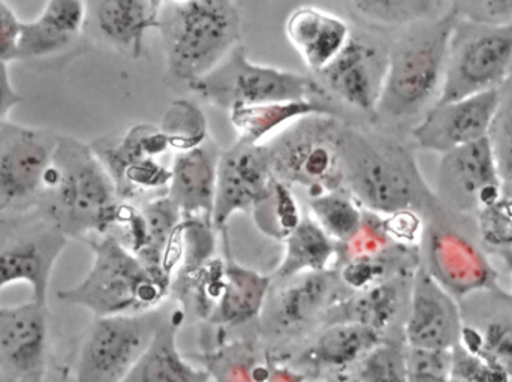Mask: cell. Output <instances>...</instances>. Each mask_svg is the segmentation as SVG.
I'll return each instance as SVG.
<instances>
[{"label":"cell","mask_w":512,"mask_h":382,"mask_svg":"<svg viewBox=\"0 0 512 382\" xmlns=\"http://www.w3.org/2000/svg\"><path fill=\"white\" fill-rule=\"evenodd\" d=\"M122 204L92 144L59 134L39 215L68 240L89 242L111 233Z\"/></svg>","instance_id":"2"},{"label":"cell","mask_w":512,"mask_h":382,"mask_svg":"<svg viewBox=\"0 0 512 382\" xmlns=\"http://www.w3.org/2000/svg\"><path fill=\"white\" fill-rule=\"evenodd\" d=\"M221 234L225 251L224 282L218 303L207 321L219 327L243 326L261 317L273 278L237 263L230 251L227 231Z\"/></svg>","instance_id":"25"},{"label":"cell","mask_w":512,"mask_h":382,"mask_svg":"<svg viewBox=\"0 0 512 382\" xmlns=\"http://www.w3.org/2000/svg\"><path fill=\"white\" fill-rule=\"evenodd\" d=\"M86 243L93 252L92 267L83 281L57 293L60 302L95 318L143 314L164 302L170 282L153 275L113 234Z\"/></svg>","instance_id":"5"},{"label":"cell","mask_w":512,"mask_h":382,"mask_svg":"<svg viewBox=\"0 0 512 382\" xmlns=\"http://www.w3.org/2000/svg\"><path fill=\"white\" fill-rule=\"evenodd\" d=\"M51 347L48 305L0 308V375L5 382H45Z\"/></svg>","instance_id":"17"},{"label":"cell","mask_w":512,"mask_h":382,"mask_svg":"<svg viewBox=\"0 0 512 382\" xmlns=\"http://www.w3.org/2000/svg\"><path fill=\"white\" fill-rule=\"evenodd\" d=\"M381 342H384V336L361 324H328L304 351L301 360L319 371H348Z\"/></svg>","instance_id":"28"},{"label":"cell","mask_w":512,"mask_h":382,"mask_svg":"<svg viewBox=\"0 0 512 382\" xmlns=\"http://www.w3.org/2000/svg\"><path fill=\"white\" fill-rule=\"evenodd\" d=\"M457 18L480 26L512 24V0H457L453 2Z\"/></svg>","instance_id":"42"},{"label":"cell","mask_w":512,"mask_h":382,"mask_svg":"<svg viewBox=\"0 0 512 382\" xmlns=\"http://www.w3.org/2000/svg\"><path fill=\"white\" fill-rule=\"evenodd\" d=\"M57 140L50 129L0 128V225L39 213Z\"/></svg>","instance_id":"10"},{"label":"cell","mask_w":512,"mask_h":382,"mask_svg":"<svg viewBox=\"0 0 512 382\" xmlns=\"http://www.w3.org/2000/svg\"><path fill=\"white\" fill-rule=\"evenodd\" d=\"M459 347L483 360L505 380L512 378L511 315H495L481 329L463 324Z\"/></svg>","instance_id":"32"},{"label":"cell","mask_w":512,"mask_h":382,"mask_svg":"<svg viewBox=\"0 0 512 382\" xmlns=\"http://www.w3.org/2000/svg\"><path fill=\"white\" fill-rule=\"evenodd\" d=\"M285 254L274 272L277 282L310 272H324L336 266L339 245L310 216L285 240Z\"/></svg>","instance_id":"30"},{"label":"cell","mask_w":512,"mask_h":382,"mask_svg":"<svg viewBox=\"0 0 512 382\" xmlns=\"http://www.w3.org/2000/svg\"><path fill=\"white\" fill-rule=\"evenodd\" d=\"M116 185L120 200L168 189L171 167L159 161L170 149L159 126L137 125L113 141L92 144Z\"/></svg>","instance_id":"15"},{"label":"cell","mask_w":512,"mask_h":382,"mask_svg":"<svg viewBox=\"0 0 512 382\" xmlns=\"http://www.w3.org/2000/svg\"><path fill=\"white\" fill-rule=\"evenodd\" d=\"M337 144L343 189L364 210L381 216L409 210L426 221L444 213L408 144L346 123Z\"/></svg>","instance_id":"1"},{"label":"cell","mask_w":512,"mask_h":382,"mask_svg":"<svg viewBox=\"0 0 512 382\" xmlns=\"http://www.w3.org/2000/svg\"><path fill=\"white\" fill-rule=\"evenodd\" d=\"M23 102L17 90L12 86L8 65L0 63V128L8 122L9 113Z\"/></svg>","instance_id":"45"},{"label":"cell","mask_w":512,"mask_h":382,"mask_svg":"<svg viewBox=\"0 0 512 382\" xmlns=\"http://www.w3.org/2000/svg\"><path fill=\"white\" fill-rule=\"evenodd\" d=\"M390 47L391 42L379 35L351 32L345 48L316 75V80L328 96H336L343 104L376 117L387 78Z\"/></svg>","instance_id":"14"},{"label":"cell","mask_w":512,"mask_h":382,"mask_svg":"<svg viewBox=\"0 0 512 382\" xmlns=\"http://www.w3.org/2000/svg\"><path fill=\"white\" fill-rule=\"evenodd\" d=\"M511 74L512 24L480 26L457 18L438 102L499 90Z\"/></svg>","instance_id":"9"},{"label":"cell","mask_w":512,"mask_h":382,"mask_svg":"<svg viewBox=\"0 0 512 382\" xmlns=\"http://www.w3.org/2000/svg\"><path fill=\"white\" fill-rule=\"evenodd\" d=\"M189 89L207 104L228 111L273 102L331 101L315 77L252 62L243 45L234 48L212 72L189 84Z\"/></svg>","instance_id":"6"},{"label":"cell","mask_w":512,"mask_h":382,"mask_svg":"<svg viewBox=\"0 0 512 382\" xmlns=\"http://www.w3.org/2000/svg\"><path fill=\"white\" fill-rule=\"evenodd\" d=\"M456 24V11L451 5L447 14L403 29L391 42L376 119L391 123L415 119L438 102Z\"/></svg>","instance_id":"3"},{"label":"cell","mask_w":512,"mask_h":382,"mask_svg":"<svg viewBox=\"0 0 512 382\" xmlns=\"http://www.w3.org/2000/svg\"><path fill=\"white\" fill-rule=\"evenodd\" d=\"M504 183L512 182V74L499 89V107L489 132Z\"/></svg>","instance_id":"40"},{"label":"cell","mask_w":512,"mask_h":382,"mask_svg":"<svg viewBox=\"0 0 512 382\" xmlns=\"http://www.w3.org/2000/svg\"><path fill=\"white\" fill-rule=\"evenodd\" d=\"M310 218L337 245H345L360 230L364 209L345 191L309 198Z\"/></svg>","instance_id":"33"},{"label":"cell","mask_w":512,"mask_h":382,"mask_svg":"<svg viewBox=\"0 0 512 382\" xmlns=\"http://www.w3.org/2000/svg\"><path fill=\"white\" fill-rule=\"evenodd\" d=\"M265 382H306V377L301 372L288 368V366L279 365L276 362H268Z\"/></svg>","instance_id":"46"},{"label":"cell","mask_w":512,"mask_h":382,"mask_svg":"<svg viewBox=\"0 0 512 382\" xmlns=\"http://www.w3.org/2000/svg\"><path fill=\"white\" fill-rule=\"evenodd\" d=\"M499 107V90L433 105L411 129L418 149L445 153L489 138Z\"/></svg>","instance_id":"18"},{"label":"cell","mask_w":512,"mask_h":382,"mask_svg":"<svg viewBox=\"0 0 512 382\" xmlns=\"http://www.w3.org/2000/svg\"><path fill=\"white\" fill-rule=\"evenodd\" d=\"M385 228L391 243L400 248L420 249L426 233L427 221L415 212H397L384 216Z\"/></svg>","instance_id":"43"},{"label":"cell","mask_w":512,"mask_h":382,"mask_svg":"<svg viewBox=\"0 0 512 382\" xmlns=\"http://www.w3.org/2000/svg\"><path fill=\"white\" fill-rule=\"evenodd\" d=\"M170 149L188 152L203 146L210 138L209 122L200 105L191 99H177L165 111L159 125Z\"/></svg>","instance_id":"36"},{"label":"cell","mask_w":512,"mask_h":382,"mask_svg":"<svg viewBox=\"0 0 512 382\" xmlns=\"http://www.w3.org/2000/svg\"><path fill=\"white\" fill-rule=\"evenodd\" d=\"M212 382H265L267 365H261L254 350L246 344L222 348L207 368Z\"/></svg>","instance_id":"37"},{"label":"cell","mask_w":512,"mask_h":382,"mask_svg":"<svg viewBox=\"0 0 512 382\" xmlns=\"http://www.w3.org/2000/svg\"><path fill=\"white\" fill-rule=\"evenodd\" d=\"M459 303L445 291L423 264L412 276L403 338L408 348L429 351H454L463 332Z\"/></svg>","instance_id":"20"},{"label":"cell","mask_w":512,"mask_h":382,"mask_svg":"<svg viewBox=\"0 0 512 382\" xmlns=\"http://www.w3.org/2000/svg\"><path fill=\"white\" fill-rule=\"evenodd\" d=\"M351 26L339 15L315 6H300L286 18L285 33L304 65L321 74L345 48Z\"/></svg>","instance_id":"24"},{"label":"cell","mask_w":512,"mask_h":382,"mask_svg":"<svg viewBox=\"0 0 512 382\" xmlns=\"http://www.w3.org/2000/svg\"><path fill=\"white\" fill-rule=\"evenodd\" d=\"M264 144L237 141L230 149L222 150L218 165L215 209L212 225L216 231H227L231 216L237 212H252L273 185Z\"/></svg>","instance_id":"19"},{"label":"cell","mask_w":512,"mask_h":382,"mask_svg":"<svg viewBox=\"0 0 512 382\" xmlns=\"http://www.w3.org/2000/svg\"><path fill=\"white\" fill-rule=\"evenodd\" d=\"M221 153L216 141L210 137L203 146L174 156L165 195L176 204L183 218L212 222Z\"/></svg>","instance_id":"23"},{"label":"cell","mask_w":512,"mask_h":382,"mask_svg":"<svg viewBox=\"0 0 512 382\" xmlns=\"http://www.w3.org/2000/svg\"><path fill=\"white\" fill-rule=\"evenodd\" d=\"M68 237L39 213L0 225V291L26 284L33 302L47 305L54 266Z\"/></svg>","instance_id":"11"},{"label":"cell","mask_w":512,"mask_h":382,"mask_svg":"<svg viewBox=\"0 0 512 382\" xmlns=\"http://www.w3.org/2000/svg\"><path fill=\"white\" fill-rule=\"evenodd\" d=\"M252 215L258 230L279 242H285L303 219L291 189L277 179L273 180L267 197L256 204Z\"/></svg>","instance_id":"35"},{"label":"cell","mask_w":512,"mask_h":382,"mask_svg":"<svg viewBox=\"0 0 512 382\" xmlns=\"http://www.w3.org/2000/svg\"><path fill=\"white\" fill-rule=\"evenodd\" d=\"M475 233L487 255L501 258L512 270V182L474 218Z\"/></svg>","instance_id":"34"},{"label":"cell","mask_w":512,"mask_h":382,"mask_svg":"<svg viewBox=\"0 0 512 382\" xmlns=\"http://www.w3.org/2000/svg\"><path fill=\"white\" fill-rule=\"evenodd\" d=\"M307 382V381H306ZM313 382H316V381H313Z\"/></svg>","instance_id":"48"},{"label":"cell","mask_w":512,"mask_h":382,"mask_svg":"<svg viewBox=\"0 0 512 382\" xmlns=\"http://www.w3.org/2000/svg\"><path fill=\"white\" fill-rule=\"evenodd\" d=\"M87 2L48 0L35 20L21 24L18 60L53 59L86 38Z\"/></svg>","instance_id":"22"},{"label":"cell","mask_w":512,"mask_h":382,"mask_svg":"<svg viewBox=\"0 0 512 382\" xmlns=\"http://www.w3.org/2000/svg\"><path fill=\"white\" fill-rule=\"evenodd\" d=\"M309 116L339 117L340 111L327 99L273 102L230 111L231 125L239 134V140L249 144L267 143V138L274 132L277 135L297 120Z\"/></svg>","instance_id":"27"},{"label":"cell","mask_w":512,"mask_h":382,"mask_svg":"<svg viewBox=\"0 0 512 382\" xmlns=\"http://www.w3.org/2000/svg\"><path fill=\"white\" fill-rule=\"evenodd\" d=\"M504 180L489 138L442 155L436 198L444 212L474 221L501 195Z\"/></svg>","instance_id":"13"},{"label":"cell","mask_w":512,"mask_h":382,"mask_svg":"<svg viewBox=\"0 0 512 382\" xmlns=\"http://www.w3.org/2000/svg\"><path fill=\"white\" fill-rule=\"evenodd\" d=\"M385 228V218L364 210L360 230L345 245H339L336 267L351 260L378 257L393 248Z\"/></svg>","instance_id":"39"},{"label":"cell","mask_w":512,"mask_h":382,"mask_svg":"<svg viewBox=\"0 0 512 382\" xmlns=\"http://www.w3.org/2000/svg\"><path fill=\"white\" fill-rule=\"evenodd\" d=\"M355 368L358 382H408L406 345L381 342Z\"/></svg>","instance_id":"38"},{"label":"cell","mask_w":512,"mask_h":382,"mask_svg":"<svg viewBox=\"0 0 512 382\" xmlns=\"http://www.w3.org/2000/svg\"><path fill=\"white\" fill-rule=\"evenodd\" d=\"M339 117L309 116L264 143L274 179L301 186L309 197L343 189L339 158Z\"/></svg>","instance_id":"7"},{"label":"cell","mask_w":512,"mask_h":382,"mask_svg":"<svg viewBox=\"0 0 512 382\" xmlns=\"http://www.w3.org/2000/svg\"><path fill=\"white\" fill-rule=\"evenodd\" d=\"M346 6L375 29H408L447 14L453 2L445 0H355Z\"/></svg>","instance_id":"31"},{"label":"cell","mask_w":512,"mask_h":382,"mask_svg":"<svg viewBox=\"0 0 512 382\" xmlns=\"http://www.w3.org/2000/svg\"><path fill=\"white\" fill-rule=\"evenodd\" d=\"M337 382H358V381L355 380L354 377H351V378H343V380H339Z\"/></svg>","instance_id":"47"},{"label":"cell","mask_w":512,"mask_h":382,"mask_svg":"<svg viewBox=\"0 0 512 382\" xmlns=\"http://www.w3.org/2000/svg\"><path fill=\"white\" fill-rule=\"evenodd\" d=\"M280 290L268 293L262 327L274 338H292L301 335L315 323H324L328 311L345 297L336 269L303 273L280 281Z\"/></svg>","instance_id":"16"},{"label":"cell","mask_w":512,"mask_h":382,"mask_svg":"<svg viewBox=\"0 0 512 382\" xmlns=\"http://www.w3.org/2000/svg\"><path fill=\"white\" fill-rule=\"evenodd\" d=\"M159 30L168 72L188 86L242 45V17L233 0L162 2Z\"/></svg>","instance_id":"4"},{"label":"cell","mask_w":512,"mask_h":382,"mask_svg":"<svg viewBox=\"0 0 512 382\" xmlns=\"http://www.w3.org/2000/svg\"><path fill=\"white\" fill-rule=\"evenodd\" d=\"M180 321L167 318L125 382H212L207 369L189 363L177 345Z\"/></svg>","instance_id":"29"},{"label":"cell","mask_w":512,"mask_h":382,"mask_svg":"<svg viewBox=\"0 0 512 382\" xmlns=\"http://www.w3.org/2000/svg\"><path fill=\"white\" fill-rule=\"evenodd\" d=\"M414 273H400L375 287L345 297L328 311L325 326L336 323L361 324L384 336L405 308L406 302H409Z\"/></svg>","instance_id":"26"},{"label":"cell","mask_w":512,"mask_h":382,"mask_svg":"<svg viewBox=\"0 0 512 382\" xmlns=\"http://www.w3.org/2000/svg\"><path fill=\"white\" fill-rule=\"evenodd\" d=\"M21 24L23 21L15 14L12 6L0 0V63L3 65L18 60Z\"/></svg>","instance_id":"44"},{"label":"cell","mask_w":512,"mask_h":382,"mask_svg":"<svg viewBox=\"0 0 512 382\" xmlns=\"http://www.w3.org/2000/svg\"><path fill=\"white\" fill-rule=\"evenodd\" d=\"M161 0L87 2L86 36L132 59L146 53L147 35L159 29Z\"/></svg>","instance_id":"21"},{"label":"cell","mask_w":512,"mask_h":382,"mask_svg":"<svg viewBox=\"0 0 512 382\" xmlns=\"http://www.w3.org/2000/svg\"><path fill=\"white\" fill-rule=\"evenodd\" d=\"M408 382H451L453 351L415 350L406 347Z\"/></svg>","instance_id":"41"},{"label":"cell","mask_w":512,"mask_h":382,"mask_svg":"<svg viewBox=\"0 0 512 382\" xmlns=\"http://www.w3.org/2000/svg\"><path fill=\"white\" fill-rule=\"evenodd\" d=\"M165 320L159 309L95 318L75 354V382H125Z\"/></svg>","instance_id":"8"},{"label":"cell","mask_w":512,"mask_h":382,"mask_svg":"<svg viewBox=\"0 0 512 382\" xmlns=\"http://www.w3.org/2000/svg\"><path fill=\"white\" fill-rule=\"evenodd\" d=\"M448 213L427 221L424 269L456 300L481 291H498V272L478 240L448 222Z\"/></svg>","instance_id":"12"}]
</instances>
